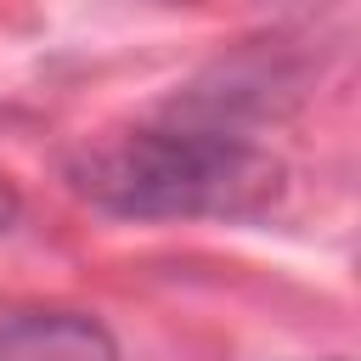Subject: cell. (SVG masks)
I'll use <instances>...</instances> for the list:
<instances>
[{
    "label": "cell",
    "mask_w": 361,
    "mask_h": 361,
    "mask_svg": "<svg viewBox=\"0 0 361 361\" xmlns=\"http://www.w3.org/2000/svg\"><path fill=\"white\" fill-rule=\"evenodd\" d=\"M17 209H23V203H17V186H11L6 175H0V231H6L11 220H17Z\"/></svg>",
    "instance_id": "cell-3"
},
{
    "label": "cell",
    "mask_w": 361,
    "mask_h": 361,
    "mask_svg": "<svg viewBox=\"0 0 361 361\" xmlns=\"http://www.w3.org/2000/svg\"><path fill=\"white\" fill-rule=\"evenodd\" d=\"M73 186L124 220L248 214L276 192V164L214 124H147L73 164Z\"/></svg>",
    "instance_id": "cell-1"
},
{
    "label": "cell",
    "mask_w": 361,
    "mask_h": 361,
    "mask_svg": "<svg viewBox=\"0 0 361 361\" xmlns=\"http://www.w3.org/2000/svg\"><path fill=\"white\" fill-rule=\"evenodd\" d=\"M0 361H118V344L85 310H17L0 316Z\"/></svg>",
    "instance_id": "cell-2"
}]
</instances>
